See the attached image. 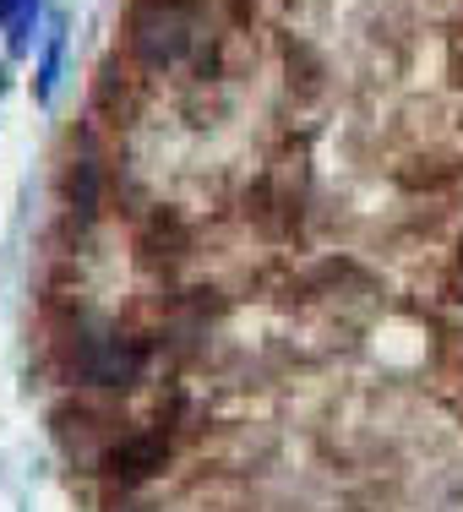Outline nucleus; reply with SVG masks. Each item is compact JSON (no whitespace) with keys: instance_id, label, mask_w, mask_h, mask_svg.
<instances>
[{"instance_id":"7","label":"nucleus","mask_w":463,"mask_h":512,"mask_svg":"<svg viewBox=\"0 0 463 512\" xmlns=\"http://www.w3.org/2000/svg\"><path fill=\"white\" fill-rule=\"evenodd\" d=\"M28 6H33V0H0V22H17Z\"/></svg>"},{"instance_id":"2","label":"nucleus","mask_w":463,"mask_h":512,"mask_svg":"<svg viewBox=\"0 0 463 512\" xmlns=\"http://www.w3.org/2000/svg\"><path fill=\"white\" fill-rule=\"evenodd\" d=\"M169 463V442L164 431H137V436H120V442L104 447V469L115 474L120 485H142L153 480L158 469Z\"/></svg>"},{"instance_id":"5","label":"nucleus","mask_w":463,"mask_h":512,"mask_svg":"<svg viewBox=\"0 0 463 512\" xmlns=\"http://www.w3.org/2000/svg\"><path fill=\"white\" fill-rule=\"evenodd\" d=\"M55 71H60V33L50 39V50H44V66H39V99H50V93H55Z\"/></svg>"},{"instance_id":"3","label":"nucleus","mask_w":463,"mask_h":512,"mask_svg":"<svg viewBox=\"0 0 463 512\" xmlns=\"http://www.w3.org/2000/svg\"><path fill=\"white\" fill-rule=\"evenodd\" d=\"M82 371L99 387H126V382H137V371H142V349L120 344V338H99V344L88 349V360H82Z\"/></svg>"},{"instance_id":"1","label":"nucleus","mask_w":463,"mask_h":512,"mask_svg":"<svg viewBox=\"0 0 463 512\" xmlns=\"http://www.w3.org/2000/svg\"><path fill=\"white\" fill-rule=\"evenodd\" d=\"M131 44L148 66H175L191 44V11L180 0H142L131 17Z\"/></svg>"},{"instance_id":"4","label":"nucleus","mask_w":463,"mask_h":512,"mask_svg":"<svg viewBox=\"0 0 463 512\" xmlns=\"http://www.w3.org/2000/svg\"><path fill=\"white\" fill-rule=\"evenodd\" d=\"M66 191H71V202H77L82 213L93 207V164H88V158H77V169L66 175Z\"/></svg>"},{"instance_id":"6","label":"nucleus","mask_w":463,"mask_h":512,"mask_svg":"<svg viewBox=\"0 0 463 512\" xmlns=\"http://www.w3.org/2000/svg\"><path fill=\"white\" fill-rule=\"evenodd\" d=\"M28 33H33V6L22 11L17 22H11V55H22V50H28Z\"/></svg>"}]
</instances>
